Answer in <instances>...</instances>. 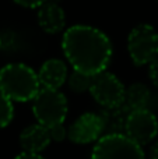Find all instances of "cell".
I'll use <instances>...</instances> for the list:
<instances>
[{
  "instance_id": "6da1fadb",
  "label": "cell",
  "mask_w": 158,
  "mask_h": 159,
  "mask_svg": "<svg viewBox=\"0 0 158 159\" xmlns=\"http://www.w3.org/2000/svg\"><path fill=\"white\" fill-rule=\"evenodd\" d=\"M62 50L73 70L88 75L106 71L112 59V42L101 30L90 25H73L62 36Z\"/></svg>"
},
{
  "instance_id": "7a4b0ae2",
  "label": "cell",
  "mask_w": 158,
  "mask_h": 159,
  "mask_svg": "<svg viewBox=\"0 0 158 159\" xmlns=\"http://www.w3.org/2000/svg\"><path fill=\"white\" fill-rule=\"evenodd\" d=\"M38 73L24 63H8L0 69V91L13 102L34 101L41 91Z\"/></svg>"
},
{
  "instance_id": "3957f363",
  "label": "cell",
  "mask_w": 158,
  "mask_h": 159,
  "mask_svg": "<svg viewBox=\"0 0 158 159\" xmlns=\"http://www.w3.org/2000/svg\"><path fill=\"white\" fill-rule=\"evenodd\" d=\"M67 112V98L59 89L41 88L32 102V113L36 121L48 129L64 123Z\"/></svg>"
},
{
  "instance_id": "277c9868",
  "label": "cell",
  "mask_w": 158,
  "mask_h": 159,
  "mask_svg": "<svg viewBox=\"0 0 158 159\" xmlns=\"http://www.w3.org/2000/svg\"><path fill=\"white\" fill-rule=\"evenodd\" d=\"M128 52L136 66L150 64L158 57V31L150 24H139L128 36Z\"/></svg>"
},
{
  "instance_id": "5b68a950",
  "label": "cell",
  "mask_w": 158,
  "mask_h": 159,
  "mask_svg": "<svg viewBox=\"0 0 158 159\" xmlns=\"http://www.w3.org/2000/svg\"><path fill=\"white\" fill-rule=\"evenodd\" d=\"M91 159H146L142 145L126 134H104L95 143Z\"/></svg>"
},
{
  "instance_id": "8992f818",
  "label": "cell",
  "mask_w": 158,
  "mask_h": 159,
  "mask_svg": "<svg viewBox=\"0 0 158 159\" xmlns=\"http://www.w3.org/2000/svg\"><path fill=\"white\" fill-rule=\"evenodd\" d=\"M126 88L119 78L109 71L94 75L90 93L102 107H115L123 103Z\"/></svg>"
},
{
  "instance_id": "52a82bcc",
  "label": "cell",
  "mask_w": 158,
  "mask_h": 159,
  "mask_svg": "<svg viewBox=\"0 0 158 159\" xmlns=\"http://www.w3.org/2000/svg\"><path fill=\"white\" fill-rule=\"evenodd\" d=\"M125 134L142 147L150 144L158 134V120L156 115L147 107L130 112Z\"/></svg>"
},
{
  "instance_id": "ba28073f",
  "label": "cell",
  "mask_w": 158,
  "mask_h": 159,
  "mask_svg": "<svg viewBox=\"0 0 158 159\" xmlns=\"http://www.w3.org/2000/svg\"><path fill=\"white\" fill-rule=\"evenodd\" d=\"M104 120L100 113L86 112L78 116L67 129V138L74 144H91L97 143L104 135Z\"/></svg>"
},
{
  "instance_id": "9c48e42d",
  "label": "cell",
  "mask_w": 158,
  "mask_h": 159,
  "mask_svg": "<svg viewBox=\"0 0 158 159\" xmlns=\"http://www.w3.org/2000/svg\"><path fill=\"white\" fill-rule=\"evenodd\" d=\"M50 143H52V137L49 129L39 123L25 127L20 134V145L25 152L39 154L46 149Z\"/></svg>"
},
{
  "instance_id": "30bf717a",
  "label": "cell",
  "mask_w": 158,
  "mask_h": 159,
  "mask_svg": "<svg viewBox=\"0 0 158 159\" xmlns=\"http://www.w3.org/2000/svg\"><path fill=\"white\" fill-rule=\"evenodd\" d=\"M67 66L60 59L46 60L38 71L41 87L48 89H60V87H63V84L67 81Z\"/></svg>"
},
{
  "instance_id": "8fae6325",
  "label": "cell",
  "mask_w": 158,
  "mask_h": 159,
  "mask_svg": "<svg viewBox=\"0 0 158 159\" xmlns=\"http://www.w3.org/2000/svg\"><path fill=\"white\" fill-rule=\"evenodd\" d=\"M38 24L42 31L48 34H58L66 27V16L64 11L56 2L48 0L45 4L39 7Z\"/></svg>"
},
{
  "instance_id": "7c38bea8",
  "label": "cell",
  "mask_w": 158,
  "mask_h": 159,
  "mask_svg": "<svg viewBox=\"0 0 158 159\" xmlns=\"http://www.w3.org/2000/svg\"><path fill=\"white\" fill-rule=\"evenodd\" d=\"M100 115L104 120V134H125L130 110L123 103L115 107H102Z\"/></svg>"
},
{
  "instance_id": "4fadbf2b",
  "label": "cell",
  "mask_w": 158,
  "mask_h": 159,
  "mask_svg": "<svg viewBox=\"0 0 158 159\" xmlns=\"http://www.w3.org/2000/svg\"><path fill=\"white\" fill-rule=\"evenodd\" d=\"M150 89H148L147 85L142 84V82H134V84L129 85L126 88L123 105L130 112L146 109L148 102H150Z\"/></svg>"
},
{
  "instance_id": "5bb4252c",
  "label": "cell",
  "mask_w": 158,
  "mask_h": 159,
  "mask_svg": "<svg viewBox=\"0 0 158 159\" xmlns=\"http://www.w3.org/2000/svg\"><path fill=\"white\" fill-rule=\"evenodd\" d=\"M92 80L94 77L88 74H84L81 71H77V70H73L72 73L67 77V85L69 88L76 93H83L90 91L92 85Z\"/></svg>"
},
{
  "instance_id": "9a60e30c",
  "label": "cell",
  "mask_w": 158,
  "mask_h": 159,
  "mask_svg": "<svg viewBox=\"0 0 158 159\" xmlns=\"http://www.w3.org/2000/svg\"><path fill=\"white\" fill-rule=\"evenodd\" d=\"M14 106L13 101L0 91V129H4L13 121Z\"/></svg>"
},
{
  "instance_id": "2e32d148",
  "label": "cell",
  "mask_w": 158,
  "mask_h": 159,
  "mask_svg": "<svg viewBox=\"0 0 158 159\" xmlns=\"http://www.w3.org/2000/svg\"><path fill=\"white\" fill-rule=\"evenodd\" d=\"M50 137H52V141H56V143H62L63 140L67 138V130L64 127V124H56V126L50 127Z\"/></svg>"
},
{
  "instance_id": "e0dca14e",
  "label": "cell",
  "mask_w": 158,
  "mask_h": 159,
  "mask_svg": "<svg viewBox=\"0 0 158 159\" xmlns=\"http://www.w3.org/2000/svg\"><path fill=\"white\" fill-rule=\"evenodd\" d=\"M14 3H17L18 6L25 8H39L42 4L48 2V0H13Z\"/></svg>"
},
{
  "instance_id": "ac0fdd59",
  "label": "cell",
  "mask_w": 158,
  "mask_h": 159,
  "mask_svg": "<svg viewBox=\"0 0 158 159\" xmlns=\"http://www.w3.org/2000/svg\"><path fill=\"white\" fill-rule=\"evenodd\" d=\"M148 75H150V80L153 81V84L158 88V57L148 64Z\"/></svg>"
},
{
  "instance_id": "d6986e66",
  "label": "cell",
  "mask_w": 158,
  "mask_h": 159,
  "mask_svg": "<svg viewBox=\"0 0 158 159\" xmlns=\"http://www.w3.org/2000/svg\"><path fill=\"white\" fill-rule=\"evenodd\" d=\"M14 159H45L41 154H32V152H21L20 155H17Z\"/></svg>"
},
{
  "instance_id": "ffe728a7",
  "label": "cell",
  "mask_w": 158,
  "mask_h": 159,
  "mask_svg": "<svg viewBox=\"0 0 158 159\" xmlns=\"http://www.w3.org/2000/svg\"><path fill=\"white\" fill-rule=\"evenodd\" d=\"M150 158L151 159H158V141H157V143H154L153 147H151V149H150Z\"/></svg>"
},
{
  "instance_id": "44dd1931",
  "label": "cell",
  "mask_w": 158,
  "mask_h": 159,
  "mask_svg": "<svg viewBox=\"0 0 158 159\" xmlns=\"http://www.w3.org/2000/svg\"><path fill=\"white\" fill-rule=\"evenodd\" d=\"M0 49H2V36H0Z\"/></svg>"
}]
</instances>
